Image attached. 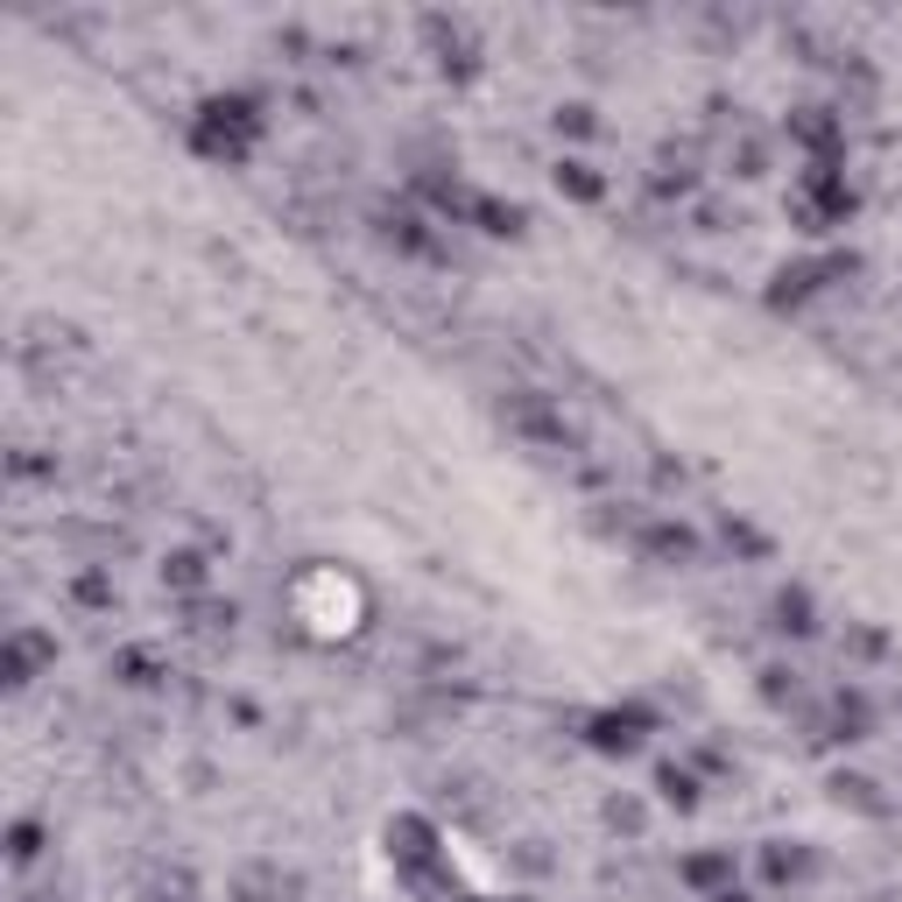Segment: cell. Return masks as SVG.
Returning <instances> with one entry per match:
<instances>
[{
	"label": "cell",
	"instance_id": "9",
	"mask_svg": "<svg viewBox=\"0 0 902 902\" xmlns=\"http://www.w3.org/2000/svg\"><path fill=\"white\" fill-rule=\"evenodd\" d=\"M776 613H783L790 635H810V627H818V621H810V599H804V593H783V599H776Z\"/></svg>",
	"mask_w": 902,
	"mask_h": 902
},
{
	"label": "cell",
	"instance_id": "8",
	"mask_svg": "<svg viewBox=\"0 0 902 902\" xmlns=\"http://www.w3.org/2000/svg\"><path fill=\"white\" fill-rule=\"evenodd\" d=\"M162 585H205V558H198V550H176V558H162Z\"/></svg>",
	"mask_w": 902,
	"mask_h": 902
},
{
	"label": "cell",
	"instance_id": "11",
	"mask_svg": "<svg viewBox=\"0 0 902 902\" xmlns=\"http://www.w3.org/2000/svg\"><path fill=\"white\" fill-rule=\"evenodd\" d=\"M36 839H42V832H36V825H14V861H36V853H42V846H36Z\"/></svg>",
	"mask_w": 902,
	"mask_h": 902
},
{
	"label": "cell",
	"instance_id": "7",
	"mask_svg": "<svg viewBox=\"0 0 902 902\" xmlns=\"http://www.w3.org/2000/svg\"><path fill=\"white\" fill-rule=\"evenodd\" d=\"M656 790H663V804H676V810H698V776L691 769H656Z\"/></svg>",
	"mask_w": 902,
	"mask_h": 902
},
{
	"label": "cell",
	"instance_id": "6",
	"mask_svg": "<svg viewBox=\"0 0 902 902\" xmlns=\"http://www.w3.org/2000/svg\"><path fill=\"white\" fill-rule=\"evenodd\" d=\"M558 191H571V198H599L607 184L593 176V162H585V156H564L558 162Z\"/></svg>",
	"mask_w": 902,
	"mask_h": 902
},
{
	"label": "cell",
	"instance_id": "5",
	"mask_svg": "<svg viewBox=\"0 0 902 902\" xmlns=\"http://www.w3.org/2000/svg\"><path fill=\"white\" fill-rule=\"evenodd\" d=\"M642 544H649L656 558H698V536L676 529V522H649V536H642Z\"/></svg>",
	"mask_w": 902,
	"mask_h": 902
},
{
	"label": "cell",
	"instance_id": "3",
	"mask_svg": "<svg viewBox=\"0 0 902 902\" xmlns=\"http://www.w3.org/2000/svg\"><path fill=\"white\" fill-rule=\"evenodd\" d=\"M769 875L776 881H804L810 875V846H804V839H776V846H769Z\"/></svg>",
	"mask_w": 902,
	"mask_h": 902
},
{
	"label": "cell",
	"instance_id": "2",
	"mask_svg": "<svg viewBox=\"0 0 902 902\" xmlns=\"http://www.w3.org/2000/svg\"><path fill=\"white\" fill-rule=\"evenodd\" d=\"M642 733H649V719H642V712H599L593 719V747H607V755H635Z\"/></svg>",
	"mask_w": 902,
	"mask_h": 902
},
{
	"label": "cell",
	"instance_id": "4",
	"mask_svg": "<svg viewBox=\"0 0 902 902\" xmlns=\"http://www.w3.org/2000/svg\"><path fill=\"white\" fill-rule=\"evenodd\" d=\"M676 875L691 881V889H712V881H733V853H691Z\"/></svg>",
	"mask_w": 902,
	"mask_h": 902
},
{
	"label": "cell",
	"instance_id": "10",
	"mask_svg": "<svg viewBox=\"0 0 902 902\" xmlns=\"http://www.w3.org/2000/svg\"><path fill=\"white\" fill-rule=\"evenodd\" d=\"M558 134H593V107H578V99L558 107Z\"/></svg>",
	"mask_w": 902,
	"mask_h": 902
},
{
	"label": "cell",
	"instance_id": "1",
	"mask_svg": "<svg viewBox=\"0 0 902 902\" xmlns=\"http://www.w3.org/2000/svg\"><path fill=\"white\" fill-rule=\"evenodd\" d=\"M42 663H57V642H42L36 627H14L8 635V684H36Z\"/></svg>",
	"mask_w": 902,
	"mask_h": 902
}]
</instances>
